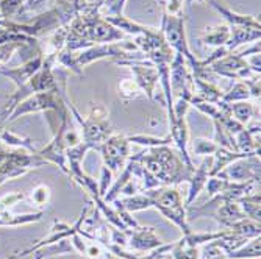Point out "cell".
<instances>
[{"label":"cell","instance_id":"4fadbf2b","mask_svg":"<svg viewBox=\"0 0 261 259\" xmlns=\"http://www.w3.org/2000/svg\"><path fill=\"white\" fill-rule=\"evenodd\" d=\"M222 172L230 181L244 183L253 180L259 183V156L238 159L227 166Z\"/></svg>","mask_w":261,"mask_h":259},{"label":"cell","instance_id":"60d3db41","mask_svg":"<svg viewBox=\"0 0 261 259\" xmlns=\"http://www.w3.org/2000/svg\"><path fill=\"white\" fill-rule=\"evenodd\" d=\"M20 257V254L19 253H14V254H11V256H8L7 259H19Z\"/></svg>","mask_w":261,"mask_h":259},{"label":"cell","instance_id":"74e56055","mask_svg":"<svg viewBox=\"0 0 261 259\" xmlns=\"http://www.w3.org/2000/svg\"><path fill=\"white\" fill-rule=\"evenodd\" d=\"M183 0H164V14L177 16L181 14Z\"/></svg>","mask_w":261,"mask_h":259},{"label":"cell","instance_id":"e575fe53","mask_svg":"<svg viewBox=\"0 0 261 259\" xmlns=\"http://www.w3.org/2000/svg\"><path fill=\"white\" fill-rule=\"evenodd\" d=\"M174 245H175V242H172V244H163V245H160L158 248L149 251V254H144V256H141V254H139L138 259H160L161 256L171 253V250L174 248Z\"/></svg>","mask_w":261,"mask_h":259},{"label":"cell","instance_id":"ba28073f","mask_svg":"<svg viewBox=\"0 0 261 259\" xmlns=\"http://www.w3.org/2000/svg\"><path fill=\"white\" fill-rule=\"evenodd\" d=\"M119 66H127L132 72H133V80L139 86L144 96L147 99L155 100V91L160 83V75H158V69L156 66L149 61L147 58H125V60H117L116 61Z\"/></svg>","mask_w":261,"mask_h":259},{"label":"cell","instance_id":"8fae6325","mask_svg":"<svg viewBox=\"0 0 261 259\" xmlns=\"http://www.w3.org/2000/svg\"><path fill=\"white\" fill-rule=\"evenodd\" d=\"M208 67H211V70L215 74L230 78V80H249L256 77V74H253V70L250 69L249 63L246 58H243L240 53L234 55V53H228L219 60H216L215 63H211ZM259 77V75H258Z\"/></svg>","mask_w":261,"mask_h":259},{"label":"cell","instance_id":"1f68e13d","mask_svg":"<svg viewBox=\"0 0 261 259\" xmlns=\"http://www.w3.org/2000/svg\"><path fill=\"white\" fill-rule=\"evenodd\" d=\"M119 91L125 99H136L142 92L139 86L135 83V80H122L119 84Z\"/></svg>","mask_w":261,"mask_h":259},{"label":"cell","instance_id":"d4e9b609","mask_svg":"<svg viewBox=\"0 0 261 259\" xmlns=\"http://www.w3.org/2000/svg\"><path fill=\"white\" fill-rule=\"evenodd\" d=\"M231 108V117L236 121V122H240L241 125L246 127V124H249L252 121V117L255 114V108L250 102L244 100V102H234L230 105Z\"/></svg>","mask_w":261,"mask_h":259},{"label":"cell","instance_id":"5b68a950","mask_svg":"<svg viewBox=\"0 0 261 259\" xmlns=\"http://www.w3.org/2000/svg\"><path fill=\"white\" fill-rule=\"evenodd\" d=\"M47 164L36 153L25 152H5L0 150V184L7 180H14L25 175L32 169H39Z\"/></svg>","mask_w":261,"mask_h":259},{"label":"cell","instance_id":"8992f818","mask_svg":"<svg viewBox=\"0 0 261 259\" xmlns=\"http://www.w3.org/2000/svg\"><path fill=\"white\" fill-rule=\"evenodd\" d=\"M138 50V47L135 45L133 41H124V42H110V44H94L88 49H83L79 55H74V61L75 66L79 67V70L83 72V67L99 61V60H105V58H116L117 60H125V58H132L128 56V52Z\"/></svg>","mask_w":261,"mask_h":259},{"label":"cell","instance_id":"6da1fadb","mask_svg":"<svg viewBox=\"0 0 261 259\" xmlns=\"http://www.w3.org/2000/svg\"><path fill=\"white\" fill-rule=\"evenodd\" d=\"M141 164L161 186H175L191 180L194 170H189L178 152L169 146L152 147L141 153Z\"/></svg>","mask_w":261,"mask_h":259},{"label":"cell","instance_id":"4316f807","mask_svg":"<svg viewBox=\"0 0 261 259\" xmlns=\"http://www.w3.org/2000/svg\"><path fill=\"white\" fill-rule=\"evenodd\" d=\"M250 99V91L246 84V81H238L228 92H224L222 100L227 103H234V102H244Z\"/></svg>","mask_w":261,"mask_h":259},{"label":"cell","instance_id":"836d02e7","mask_svg":"<svg viewBox=\"0 0 261 259\" xmlns=\"http://www.w3.org/2000/svg\"><path fill=\"white\" fill-rule=\"evenodd\" d=\"M111 170L107 167V166H102V172H100V181L97 183L99 184V192L103 198V195L108 192V189L111 187Z\"/></svg>","mask_w":261,"mask_h":259},{"label":"cell","instance_id":"83f0119b","mask_svg":"<svg viewBox=\"0 0 261 259\" xmlns=\"http://www.w3.org/2000/svg\"><path fill=\"white\" fill-rule=\"evenodd\" d=\"M219 149V146L215 140H210L206 137H197L193 140V153L197 156H213L215 152Z\"/></svg>","mask_w":261,"mask_h":259},{"label":"cell","instance_id":"4dcf8cb0","mask_svg":"<svg viewBox=\"0 0 261 259\" xmlns=\"http://www.w3.org/2000/svg\"><path fill=\"white\" fill-rule=\"evenodd\" d=\"M50 197H52V192L49 189V186H45V184H38L35 189L32 191V202L36 206H45V205H49Z\"/></svg>","mask_w":261,"mask_h":259},{"label":"cell","instance_id":"f35d334b","mask_svg":"<svg viewBox=\"0 0 261 259\" xmlns=\"http://www.w3.org/2000/svg\"><path fill=\"white\" fill-rule=\"evenodd\" d=\"M19 45L20 44H17V42H8V44L0 45V64H4L13 55Z\"/></svg>","mask_w":261,"mask_h":259},{"label":"cell","instance_id":"3957f363","mask_svg":"<svg viewBox=\"0 0 261 259\" xmlns=\"http://www.w3.org/2000/svg\"><path fill=\"white\" fill-rule=\"evenodd\" d=\"M142 192L152 198V208H155L163 217L171 220L175 226L181 229L183 236L191 233L183 195L177 187L160 186V187H155V189H147Z\"/></svg>","mask_w":261,"mask_h":259},{"label":"cell","instance_id":"7402d4cb","mask_svg":"<svg viewBox=\"0 0 261 259\" xmlns=\"http://www.w3.org/2000/svg\"><path fill=\"white\" fill-rule=\"evenodd\" d=\"M42 216H44L42 211H36V213H29V214H10L7 211V213L0 214V226H20V225L35 223L39 222Z\"/></svg>","mask_w":261,"mask_h":259},{"label":"cell","instance_id":"9c48e42d","mask_svg":"<svg viewBox=\"0 0 261 259\" xmlns=\"http://www.w3.org/2000/svg\"><path fill=\"white\" fill-rule=\"evenodd\" d=\"M49 109H55L58 112L66 111V105L63 102V99L60 97V91H49V92H38L33 94V96L23 99L22 102H19L14 109L11 111L10 117H7L8 121H14L20 116H25L30 112H38V111H49Z\"/></svg>","mask_w":261,"mask_h":259},{"label":"cell","instance_id":"e0dca14e","mask_svg":"<svg viewBox=\"0 0 261 259\" xmlns=\"http://www.w3.org/2000/svg\"><path fill=\"white\" fill-rule=\"evenodd\" d=\"M211 156H205L202 164L194 169L193 175H191V180H189V191H188V197L185 200V206H191V203L196 200V197L200 194L202 189H205V184L210 178V169H211Z\"/></svg>","mask_w":261,"mask_h":259},{"label":"cell","instance_id":"f1b7e54d","mask_svg":"<svg viewBox=\"0 0 261 259\" xmlns=\"http://www.w3.org/2000/svg\"><path fill=\"white\" fill-rule=\"evenodd\" d=\"M172 259H199V248L189 247L181 242V239L175 241L174 248L171 250Z\"/></svg>","mask_w":261,"mask_h":259},{"label":"cell","instance_id":"52a82bcc","mask_svg":"<svg viewBox=\"0 0 261 259\" xmlns=\"http://www.w3.org/2000/svg\"><path fill=\"white\" fill-rule=\"evenodd\" d=\"M66 103L69 105L70 112H72L75 122L80 127L82 142L85 146H88L89 150H99L102 142H105V140L113 134L108 119H96V117H91V116H86L83 119V116L75 109V106L72 103L67 100H66Z\"/></svg>","mask_w":261,"mask_h":259},{"label":"cell","instance_id":"484cf974","mask_svg":"<svg viewBox=\"0 0 261 259\" xmlns=\"http://www.w3.org/2000/svg\"><path fill=\"white\" fill-rule=\"evenodd\" d=\"M127 139H128V142H135V144H139V146H144V147H147V149L172 144L171 136H166V137H153V136H146V134H133V136H127Z\"/></svg>","mask_w":261,"mask_h":259},{"label":"cell","instance_id":"2e32d148","mask_svg":"<svg viewBox=\"0 0 261 259\" xmlns=\"http://www.w3.org/2000/svg\"><path fill=\"white\" fill-rule=\"evenodd\" d=\"M42 64H44V55L39 53L35 58H32L30 61H27L25 64H22L20 67L2 69V70H0V74L8 77L10 80H13V83L17 88H20V86H23V84L32 80V77L42 67Z\"/></svg>","mask_w":261,"mask_h":259},{"label":"cell","instance_id":"277c9868","mask_svg":"<svg viewBox=\"0 0 261 259\" xmlns=\"http://www.w3.org/2000/svg\"><path fill=\"white\" fill-rule=\"evenodd\" d=\"M69 28L74 35L86 41L89 45L94 44H110L125 38V33L117 30L102 16H92L79 13L69 23Z\"/></svg>","mask_w":261,"mask_h":259},{"label":"cell","instance_id":"5bb4252c","mask_svg":"<svg viewBox=\"0 0 261 259\" xmlns=\"http://www.w3.org/2000/svg\"><path fill=\"white\" fill-rule=\"evenodd\" d=\"M163 245V241L158 238L155 233V228L152 226H138L135 229H128V242L127 248L136 251V253H146L152 251Z\"/></svg>","mask_w":261,"mask_h":259},{"label":"cell","instance_id":"8d00e7d4","mask_svg":"<svg viewBox=\"0 0 261 259\" xmlns=\"http://www.w3.org/2000/svg\"><path fill=\"white\" fill-rule=\"evenodd\" d=\"M203 256H205V259H228L227 254L219 247H215L211 244L203 245Z\"/></svg>","mask_w":261,"mask_h":259},{"label":"cell","instance_id":"b9f144b4","mask_svg":"<svg viewBox=\"0 0 261 259\" xmlns=\"http://www.w3.org/2000/svg\"><path fill=\"white\" fill-rule=\"evenodd\" d=\"M160 259H172V256H171V253H168V254H164V256H161Z\"/></svg>","mask_w":261,"mask_h":259},{"label":"cell","instance_id":"ab89813d","mask_svg":"<svg viewBox=\"0 0 261 259\" xmlns=\"http://www.w3.org/2000/svg\"><path fill=\"white\" fill-rule=\"evenodd\" d=\"M42 4H44V0H25V2H23V11L36 10V8L41 7Z\"/></svg>","mask_w":261,"mask_h":259},{"label":"cell","instance_id":"9a60e30c","mask_svg":"<svg viewBox=\"0 0 261 259\" xmlns=\"http://www.w3.org/2000/svg\"><path fill=\"white\" fill-rule=\"evenodd\" d=\"M206 2L213 10H216L221 17L225 19V23L230 28H238V27H246V28H256L261 30L259 25V20H256L253 16H246V14H240V13H234L231 10H228L227 7H224L219 0H203Z\"/></svg>","mask_w":261,"mask_h":259},{"label":"cell","instance_id":"d6986e66","mask_svg":"<svg viewBox=\"0 0 261 259\" xmlns=\"http://www.w3.org/2000/svg\"><path fill=\"white\" fill-rule=\"evenodd\" d=\"M230 35H231V28L227 25V23H218V25L206 27L200 41L205 45H213L218 49V47H224L228 42Z\"/></svg>","mask_w":261,"mask_h":259},{"label":"cell","instance_id":"d590c367","mask_svg":"<svg viewBox=\"0 0 261 259\" xmlns=\"http://www.w3.org/2000/svg\"><path fill=\"white\" fill-rule=\"evenodd\" d=\"M85 256H88L89 259H100L103 256V248L99 242L96 241H88L86 244V251H85Z\"/></svg>","mask_w":261,"mask_h":259},{"label":"cell","instance_id":"603a6c76","mask_svg":"<svg viewBox=\"0 0 261 259\" xmlns=\"http://www.w3.org/2000/svg\"><path fill=\"white\" fill-rule=\"evenodd\" d=\"M228 259H259L261 256V239L253 238L249 239V244L241 245L230 253H225Z\"/></svg>","mask_w":261,"mask_h":259},{"label":"cell","instance_id":"44dd1931","mask_svg":"<svg viewBox=\"0 0 261 259\" xmlns=\"http://www.w3.org/2000/svg\"><path fill=\"white\" fill-rule=\"evenodd\" d=\"M259 200L261 198H259V189H258V191H253V192L238 198L236 203L240 205L241 211L247 219L259 223Z\"/></svg>","mask_w":261,"mask_h":259},{"label":"cell","instance_id":"cb8c5ba5","mask_svg":"<svg viewBox=\"0 0 261 259\" xmlns=\"http://www.w3.org/2000/svg\"><path fill=\"white\" fill-rule=\"evenodd\" d=\"M227 229L231 231V233H234V234H238V236H241V238H244L246 241L253 239V238H259V234H261L259 223L258 222H253V220H250L247 217L238 220V222L233 223Z\"/></svg>","mask_w":261,"mask_h":259},{"label":"cell","instance_id":"7c38bea8","mask_svg":"<svg viewBox=\"0 0 261 259\" xmlns=\"http://www.w3.org/2000/svg\"><path fill=\"white\" fill-rule=\"evenodd\" d=\"M91 205H92V203H86V206L83 208V211H82V214H80L79 220H77L74 225H69V223H64V222H55L54 226L50 228V233L47 234V236H45L42 241H39L38 244H35V245H32L30 248H27V250H23V251L19 253L20 257H22V256H27V254H32V253H35L38 248H42V247H45V245H52V244H57V242H60V241H63V239H69L70 236H72V234L79 233V231L83 228V223H85V220H86V217H88V213H89V209H91Z\"/></svg>","mask_w":261,"mask_h":259},{"label":"cell","instance_id":"f546056e","mask_svg":"<svg viewBox=\"0 0 261 259\" xmlns=\"http://www.w3.org/2000/svg\"><path fill=\"white\" fill-rule=\"evenodd\" d=\"M2 140L8 146H14V147H19V149H27L30 153H36L35 147H33V142L32 139H27V137H19L17 134H13V133H2Z\"/></svg>","mask_w":261,"mask_h":259},{"label":"cell","instance_id":"ac0fdd59","mask_svg":"<svg viewBox=\"0 0 261 259\" xmlns=\"http://www.w3.org/2000/svg\"><path fill=\"white\" fill-rule=\"evenodd\" d=\"M208 217H213L219 222V225L224 226V229L230 228L233 223H236L238 220L244 219V213L241 211L240 205L236 202H224L222 205H219L216 209H213L208 214Z\"/></svg>","mask_w":261,"mask_h":259},{"label":"cell","instance_id":"d6a6232c","mask_svg":"<svg viewBox=\"0 0 261 259\" xmlns=\"http://www.w3.org/2000/svg\"><path fill=\"white\" fill-rule=\"evenodd\" d=\"M23 200V194L22 192H13V194H8V195H4L0 197V214H4L8 211V208L14 206L16 203L22 202Z\"/></svg>","mask_w":261,"mask_h":259},{"label":"cell","instance_id":"ffe728a7","mask_svg":"<svg viewBox=\"0 0 261 259\" xmlns=\"http://www.w3.org/2000/svg\"><path fill=\"white\" fill-rule=\"evenodd\" d=\"M259 36H261V30H256V28H246V27L231 28L230 39L224 47L231 53L234 49H238V47L243 45V44L259 41Z\"/></svg>","mask_w":261,"mask_h":259},{"label":"cell","instance_id":"7a4b0ae2","mask_svg":"<svg viewBox=\"0 0 261 259\" xmlns=\"http://www.w3.org/2000/svg\"><path fill=\"white\" fill-rule=\"evenodd\" d=\"M160 32L163 33L166 42L169 44L171 49L185 58L188 69H191L193 77L199 78V80H206V70L208 69H203L200 61L193 55L191 50H189L188 39H186V30H185V16H181V14H177V16L163 14Z\"/></svg>","mask_w":261,"mask_h":259},{"label":"cell","instance_id":"30bf717a","mask_svg":"<svg viewBox=\"0 0 261 259\" xmlns=\"http://www.w3.org/2000/svg\"><path fill=\"white\" fill-rule=\"evenodd\" d=\"M103 166H107L111 172H117L124 169L125 162L130 156V142L127 136L122 134H111L105 142L99 147Z\"/></svg>","mask_w":261,"mask_h":259}]
</instances>
